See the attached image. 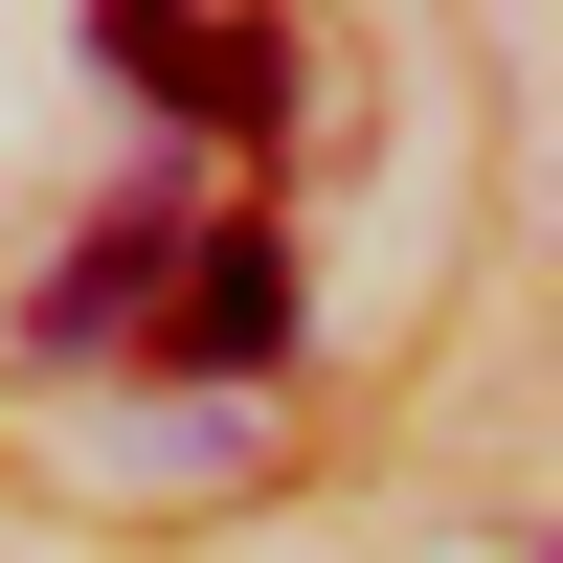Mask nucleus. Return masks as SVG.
<instances>
[{"label":"nucleus","instance_id":"nucleus-1","mask_svg":"<svg viewBox=\"0 0 563 563\" xmlns=\"http://www.w3.org/2000/svg\"><path fill=\"white\" fill-rule=\"evenodd\" d=\"M90 68L158 135H271L294 113V23H249V0H90Z\"/></svg>","mask_w":563,"mask_h":563},{"label":"nucleus","instance_id":"nucleus-2","mask_svg":"<svg viewBox=\"0 0 563 563\" xmlns=\"http://www.w3.org/2000/svg\"><path fill=\"white\" fill-rule=\"evenodd\" d=\"M158 361H180V384H271V361H294V249H271V225H180Z\"/></svg>","mask_w":563,"mask_h":563},{"label":"nucleus","instance_id":"nucleus-3","mask_svg":"<svg viewBox=\"0 0 563 563\" xmlns=\"http://www.w3.org/2000/svg\"><path fill=\"white\" fill-rule=\"evenodd\" d=\"M180 225H203V203H180V180H135V203L90 225L68 271H45V316H23V339H45V361H135V316H158V271H180Z\"/></svg>","mask_w":563,"mask_h":563}]
</instances>
